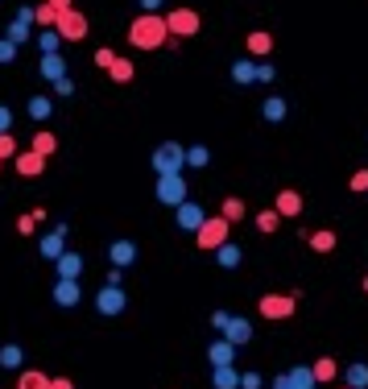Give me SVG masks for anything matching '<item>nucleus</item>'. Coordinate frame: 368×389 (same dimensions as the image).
<instances>
[{"mask_svg": "<svg viewBox=\"0 0 368 389\" xmlns=\"http://www.w3.org/2000/svg\"><path fill=\"white\" fill-rule=\"evenodd\" d=\"M166 17L162 13H141V17H133L128 25V46L133 50H162L166 46Z\"/></svg>", "mask_w": 368, "mask_h": 389, "instance_id": "1", "label": "nucleus"}, {"mask_svg": "<svg viewBox=\"0 0 368 389\" xmlns=\"http://www.w3.org/2000/svg\"><path fill=\"white\" fill-rule=\"evenodd\" d=\"M228 236H232V224H228L223 216H211V219H203V224H199L195 248H199V253H216Z\"/></svg>", "mask_w": 368, "mask_h": 389, "instance_id": "2", "label": "nucleus"}, {"mask_svg": "<svg viewBox=\"0 0 368 389\" xmlns=\"http://www.w3.org/2000/svg\"><path fill=\"white\" fill-rule=\"evenodd\" d=\"M199 29H203V17H199L195 9L182 4V9H170V13H166V33L178 38V42H182V38H195Z\"/></svg>", "mask_w": 368, "mask_h": 389, "instance_id": "3", "label": "nucleus"}, {"mask_svg": "<svg viewBox=\"0 0 368 389\" xmlns=\"http://www.w3.org/2000/svg\"><path fill=\"white\" fill-rule=\"evenodd\" d=\"M182 166H186V146L162 141V146L153 149V170H157V178L162 174H182Z\"/></svg>", "mask_w": 368, "mask_h": 389, "instance_id": "4", "label": "nucleus"}, {"mask_svg": "<svg viewBox=\"0 0 368 389\" xmlns=\"http://www.w3.org/2000/svg\"><path fill=\"white\" fill-rule=\"evenodd\" d=\"M257 311H261V319H269V323H277V319H290L298 311V294H261V302H257Z\"/></svg>", "mask_w": 368, "mask_h": 389, "instance_id": "5", "label": "nucleus"}, {"mask_svg": "<svg viewBox=\"0 0 368 389\" xmlns=\"http://www.w3.org/2000/svg\"><path fill=\"white\" fill-rule=\"evenodd\" d=\"M54 33H58L62 42H83V38L91 33V21H87L79 9H71V13H58V21H54Z\"/></svg>", "mask_w": 368, "mask_h": 389, "instance_id": "6", "label": "nucleus"}, {"mask_svg": "<svg viewBox=\"0 0 368 389\" xmlns=\"http://www.w3.org/2000/svg\"><path fill=\"white\" fill-rule=\"evenodd\" d=\"M153 191H157V203H166V207H178V203H186V199H191V191H186V178H182V174H162Z\"/></svg>", "mask_w": 368, "mask_h": 389, "instance_id": "7", "label": "nucleus"}, {"mask_svg": "<svg viewBox=\"0 0 368 389\" xmlns=\"http://www.w3.org/2000/svg\"><path fill=\"white\" fill-rule=\"evenodd\" d=\"M124 307H128V294H124V286H104V290L96 294V311L104 319L124 315Z\"/></svg>", "mask_w": 368, "mask_h": 389, "instance_id": "8", "label": "nucleus"}, {"mask_svg": "<svg viewBox=\"0 0 368 389\" xmlns=\"http://www.w3.org/2000/svg\"><path fill=\"white\" fill-rule=\"evenodd\" d=\"M203 219H207V212L199 207L195 199H186V203H178V207H174V228H178V232H191V236H195Z\"/></svg>", "mask_w": 368, "mask_h": 389, "instance_id": "9", "label": "nucleus"}, {"mask_svg": "<svg viewBox=\"0 0 368 389\" xmlns=\"http://www.w3.org/2000/svg\"><path fill=\"white\" fill-rule=\"evenodd\" d=\"M67 236H71V228L67 224H54L46 236H42V244H38V253L46 257V261H58L62 253H67Z\"/></svg>", "mask_w": 368, "mask_h": 389, "instance_id": "10", "label": "nucleus"}, {"mask_svg": "<svg viewBox=\"0 0 368 389\" xmlns=\"http://www.w3.org/2000/svg\"><path fill=\"white\" fill-rule=\"evenodd\" d=\"M220 340H228L232 348H240V344H248V340H252V323H248L245 315H232L228 323H223Z\"/></svg>", "mask_w": 368, "mask_h": 389, "instance_id": "11", "label": "nucleus"}, {"mask_svg": "<svg viewBox=\"0 0 368 389\" xmlns=\"http://www.w3.org/2000/svg\"><path fill=\"white\" fill-rule=\"evenodd\" d=\"M13 170L21 174V178H42V174H46V158H38L33 149H21V153L13 158Z\"/></svg>", "mask_w": 368, "mask_h": 389, "instance_id": "12", "label": "nucleus"}, {"mask_svg": "<svg viewBox=\"0 0 368 389\" xmlns=\"http://www.w3.org/2000/svg\"><path fill=\"white\" fill-rule=\"evenodd\" d=\"M54 302H58L62 311L79 307V302H83V286H79V282H71V278H58V286H54Z\"/></svg>", "mask_w": 368, "mask_h": 389, "instance_id": "13", "label": "nucleus"}, {"mask_svg": "<svg viewBox=\"0 0 368 389\" xmlns=\"http://www.w3.org/2000/svg\"><path fill=\"white\" fill-rule=\"evenodd\" d=\"M273 212L281 219H298L302 216V194L294 187H286V191H277V203H273Z\"/></svg>", "mask_w": 368, "mask_h": 389, "instance_id": "14", "label": "nucleus"}, {"mask_svg": "<svg viewBox=\"0 0 368 389\" xmlns=\"http://www.w3.org/2000/svg\"><path fill=\"white\" fill-rule=\"evenodd\" d=\"M108 261H112L116 269H128L133 261H137V244L133 241H112L108 244Z\"/></svg>", "mask_w": 368, "mask_h": 389, "instance_id": "15", "label": "nucleus"}, {"mask_svg": "<svg viewBox=\"0 0 368 389\" xmlns=\"http://www.w3.org/2000/svg\"><path fill=\"white\" fill-rule=\"evenodd\" d=\"M38 71H42L46 83H58V79H67V58H62V54H42Z\"/></svg>", "mask_w": 368, "mask_h": 389, "instance_id": "16", "label": "nucleus"}, {"mask_svg": "<svg viewBox=\"0 0 368 389\" xmlns=\"http://www.w3.org/2000/svg\"><path fill=\"white\" fill-rule=\"evenodd\" d=\"M311 373H315V385H331V381H340V361L335 356H319L311 365Z\"/></svg>", "mask_w": 368, "mask_h": 389, "instance_id": "17", "label": "nucleus"}, {"mask_svg": "<svg viewBox=\"0 0 368 389\" xmlns=\"http://www.w3.org/2000/svg\"><path fill=\"white\" fill-rule=\"evenodd\" d=\"M240 261H245V248H240V244L223 241L220 248H216V265H220V269H236Z\"/></svg>", "mask_w": 368, "mask_h": 389, "instance_id": "18", "label": "nucleus"}, {"mask_svg": "<svg viewBox=\"0 0 368 389\" xmlns=\"http://www.w3.org/2000/svg\"><path fill=\"white\" fill-rule=\"evenodd\" d=\"M54 265H58V278H71V282H79V278H83V253H62Z\"/></svg>", "mask_w": 368, "mask_h": 389, "instance_id": "19", "label": "nucleus"}, {"mask_svg": "<svg viewBox=\"0 0 368 389\" xmlns=\"http://www.w3.org/2000/svg\"><path fill=\"white\" fill-rule=\"evenodd\" d=\"M207 361H211V368H223L236 361V348L228 340H211V348H207Z\"/></svg>", "mask_w": 368, "mask_h": 389, "instance_id": "20", "label": "nucleus"}, {"mask_svg": "<svg viewBox=\"0 0 368 389\" xmlns=\"http://www.w3.org/2000/svg\"><path fill=\"white\" fill-rule=\"evenodd\" d=\"M344 385L347 389H368V365L364 361H352V365L344 368Z\"/></svg>", "mask_w": 368, "mask_h": 389, "instance_id": "21", "label": "nucleus"}, {"mask_svg": "<svg viewBox=\"0 0 368 389\" xmlns=\"http://www.w3.org/2000/svg\"><path fill=\"white\" fill-rule=\"evenodd\" d=\"M33 153H38V158H54V149H58V137H54V133H50V128H38V133H33Z\"/></svg>", "mask_w": 368, "mask_h": 389, "instance_id": "22", "label": "nucleus"}, {"mask_svg": "<svg viewBox=\"0 0 368 389\" xmlns=\"http://www.w3.org/2000/svg\"><path fill=\"white\" fill-rule=\"evenodd\" d=\"M306 244H311L315 253H331V248L340 244V236H335L331 228H319V232H306Z\"/></svg>", "mask_w": 368, "mask_h": 389, "instance_id": "23", "label": "nucleus"}, {"mask_svg": "<svg viewBox=\"0 0 368 389\" xmlns=\"http://www.w3.org/2000/svg\"><path fill=\"white\" fill-rule=\"evenodd\" d=\"M269 50H273V33H265V29H252L248 33V54L252 58H265Z\"/></svg>", "mask_w": 368, "mask_h": 389, "instance_id": "24", "label": "nucleus"}, {"mask_svg": "<svg viewBox=\"0 0 368 389\" xmlns=\"http://www.w3.org/2000/svg\"><path fill=\"white\" fill-rule=\"evenodd\" d=\"M25 112H29V121L42 124V121H50V116H54V99H50V96H33Z\"/></svg>", "mask_w": 368, "mask_h": 389, "instance_id": "25", "label": "nucleus"}, {"mask_svg": "<svg viewBox=\"0 0 368 389\" xmlns=\"http://www.w3.org/2000/svg\"><path fill=\"white\" fill-rule=\"evenodd\" d=\"M286 112H290V108H286V99L281 96H269L265 104H261V116H265L269 124H281L286 121Z\"/></svg>", "mask_w": 368, "mask_h": 389, "instance_id": "26", "label": "nucleus"}, {"mask_svg": "<svg viewBox=\"0 0 368 389\" xmlns=\"http://www.w3.org/2000/svg\"><path fill=\"white\" fill-rule=\"evenodd\" d=\"M211 385H216V389H240V373H236L232 365L211 368Z\"/></svg>", "mask_w": 368, "mask_h": 389, "instance_id": "27", "label": "nucleus"}, {"mask_svg": "<svg viewBox=\"0 0 368 389\" xmlns=\"http://www.w3.org/2000/svg\"><path fill=\"white\" fill-rule=\"evenodd\" d=\"M286 381H290V389H319L315 385V373H311V365H298L286 373Z\"/></svg>", "mask_w": 368, "mask_h": 389, "instance_id": "28", "label": "nucleus"}, {"mask_svg": "<svg viewBox=\"0 0 368 389\" xmlns=\"http://www.w3.org/2000/svg\"><path fill=\"white\" fill-rule=\"evenodd\" d=\"M17 389H50V377L42 368H21V377H17Z\"/></svg>", "mask_w": 368, "mask_h": 389, "instance_id": "29", "label": "nucleus"}, {"mask_svg": "<svg viewBox=\"0 0 368 389\" xmlns=\"http://www.w3.org/2000/svg\"><path fill=\"white\" fill-rule=\"evenodd\" d=\"M0 368H25L21 344H0Z\"/></svg>", "mask_w": 368, "mask_h": 389, "instance_id": "30", "label": "nucleus"}, {"mask_svg": "<svg viewBox=\"0 0 368 389\" xmlns=\"http://www.w3.org/2000/svg\"><path fill=\"white\" fill-rule=\"evenodd\" d=\"M232 83H257V62H248V58H240V62H232Z\"/></svg>", "mask_w": 368, "mask_h": 389, "instance_id": "31", "label": "nucleus"}, {"mask_svg": "<svg viewBox=\"0 0 368 389\" xmlns=\"http://www.w3.org/2000/svg\"><path fill=\"white\" fill-rule=\"evenodd\" d=\"M220 216L228 219V224H240V219H245V199L228 194V199H223V207H220Z\"/></svg>", "mask_w": 368, "mask_h": 389, "instance_id": "32", "label": "nucleus"}, {"mask_svg": "<svg viewBox=\"0 0 368 389\" xmlns=\"http://www.w3.org/2000/svg\"><path fill=\"white\" fill-rule=\"evenodd\" d=\"M108 75H112V83H133V62H128V58H121V54H116V62H112V67H108Z\"/></svg>", "mask_w": 368, "mask_h": 389, "instance_id": "33", "label": "nucleus"}, {"mask_svg": "<svg viewBox=\"0 0 368 389\" xmlns=\"http://www.w3.org/2000/svg\"><path fill=\"white\" fill-rule=\"evenodd\" d=\"M281 228V216L273 212V207H265V212H257V232H265V236H273Z\"/></svg>", "mask_w": 368, "mask_h": 389, "instance_id": "34", "label": "nucleus"}, {"mask_svg": "<svg viewBox=\"0 0 368 389\" xmlns=\"http://www.w3.org/2000/svg\"><path fill=\"white\" fill-rule=\"evenodd\" d=\"M4 38H9L13 46L29 42V21H9V25H4Z\"/></svg>", "mask_w": 368, "mask_h": 389, "instance_id": "35", "label": "nucleus"}, {"mask_svg": "<svg viewBox=\"0 0 368 389\" xmlns=\"http://www.w3.org/2000/svg\"><path fill=\"white\" fill-rule=\"evenodd\" d=\"M207 162H211V149H207V146H191V149H186V166H195V170H203Z\"/></svg>", "mask_w": 368, "mask_h": 389, "instance_id": "36", "label": "nucleus"}, {"mask_svg": "<svg viewBox=\"0 0 368 389\" xmlns=\"http://www.w3.org/2000/svg\"><path fill=\"white\" fill-rule=\"evenodd\" d=\"M58 46H62V38H58L54 29H42V33H38V50H42V54H58Z\"/></svg>", "mask_w": 368, "mask_h": 389, "instance_id": "37", "label": "nucleus"}, {"mask_svg": "<svg viewBox=\"0 0 368 389\" xmlns=\"http://www.w3.org/2000/svg\"><path fill=\"white\" fill-rule=\"evenodd\" d=\"M54 21H58V13H54L50 4H38V9H33V25H42V29H54Z\"/></svg>", "mask_w": 368, "mask_h": 389, "instance_id": "38", "label": "nucleus"}, {"mask_svg": "<svg viewBox=\"0 0 368 389\" xmlns=\"http://www.w3.org/2000/svg\"><path fill=\"white\" fill-rule=\"evenodd\" d=\"M21 146H17V137L13 133H0V162H9V158H17Z\"/></svg>", "mask_w": 368, "mask_h": 389, "instance_id": "39", "label": "nucleus"}, {"mask_svg": "<svg viewBox=\"0 0 368 389\" xmlns=\"http://www.w3.org/2000/svg\"><path fill=\"white\" fill-rule=\"evenodd\" d=\"M112 62H116V54H112L108 46H99V50H96V67H99V71H108Z\"/></svg>", "mask_w": 368, "mask_h": 389, "instance_id": "40", "label": "nucleus"}, {"mask_svg": "<svg viewBox=\"0 0 368 389\" xmlns=\"http://www.w3.org/2000/svg\"><path fill=\"white\" fill-rule=\"evenodd\" d=\"M0 62H17V46L9 38H0Z\"/></svg>", "mask_w": 368, "mask_h": 389, "instance_id": "41", "label": "nucleus"}, {"mask_svg": "<svg viewBox=\"0 0 368 389\" xmlns=\"http://www.w3.org/2000/svg\"><path fill=\"white\" fill-rule=\"evenodd\" d=\"M121 282H124V269L108 265V273H104V286H121Z\"/></svg>", "mask_w": 368, "mask_h": 389, "instance_id": "42", "label": "nucleus"}, {"mask_svg": "<svg viewBox=\"0 0 368 389\" xmlns=\"http://www.w3.org/2000/svg\"><path fill=\"white\" fill-rule=\"evenodd\" d=\"M273 75L277 71H273L269 62H257V83H273Z\"/></svg>", "mask_w": 368, "mask_h": 389, "instance_id": "43", "label": "nucleus"}, {"mask_svg": "<svg viewBox=\"0 0 368 389\" xmlns=\"http://www.w3.org/2000/svg\"><path fill=\"white\" fill-rule=\"evenodd\" d=\"M240 389H261V373H240Z\"/></svg>", "mask_w": 368, "mask_h": 389, "instance_id": "44", "label": "nucleus"}, {"mask_svg": "<svg viewBox=\"0 0 368 389\" xmlns=\"http://www.w3.org/2000/svg\"><path fill=\"white\" fill-rule=\"evenodd\" d=\"M54 96H74V83H71V75H67V79H58V83H54Z\"/></svg>", "mask_w": 368, "mask_h": 389, "instance_id": "45", "label": "nucleus"}, {"mask_svg": "<svg viewBox=\"0 0 368 389\" xmlns=\"http://www.w3.org/2000/svg\"><path fill=\"white\" fill-rule=\"evenodd\" d=\"M0 133H13V108L0 104Z\"/></svg>", "mask_w": 368, "mask_h": 389, "instance_id": "46", "label": "nucleus"}, {"mask_svg": "<svg viewBox=\"0 0 368 389\" xmlns=\"http://www.w3.org/2000/svg\"><path fill=\"white\" fill-rule=\"evenodd\" d=\"M352 191H368V170H356V174H352Z\"/></svg>", "mask_w": 368, "mask_h": 389, "instance_id": "47", "label": "nucleus"}, {"mask_svg": "<svg viewBox=\"0 0 368 389\" xmlns=\"http://www.w3.org/2000/svg\"><path fill=\"white\" fill-rule=\"evenodd\" d=\"M17 232H21V236H33V216H21V219H17Z\"/></svg>", "mask_w": 368, "mask_h": 389, "instance_id": "48", "label": "nucleus"}, {"mask_svg": "<svg viewBox=\"0 0 368 389\" xmlns=\"http://www.w3.org/2000/svg\"><path fill=\"white\" fill-rule=\"evenodd\" d=\"M50 9H54V13H71L74 9V0H46Z\"/></svg>", "mask_w": 368, "mask_h": 389, "instance_id": "49", "label": "nucleus"}, {"mask_svg": "<svg viewBox=\"0 0 368 389\" xmlns=\"http://www.w3.org/2000/svg\"><path fill=\"white\" fill-rule=\"evenodd\" d=\"M228 319H232L228 311H211V327H216V332H223V323H228Z\"/></svg>", "mask_w": 368, "mask_h": 389, "instance_id": "50", "label": "nucleus"}, {"mask_svg": "<svg viewBox=\"0 0 368 389\" xmlns=\"http://www.w3.org/2000/svg\"><path fill=\"white\" fill-rule=\"evenodd\" d=\"M50 389H74L71 377H50Z\"/></svg>", "mask_w": 368, "mask_h": 389, "instance_id": "51", "label": "nucleus"}, {"mask_svg": "<svg viewBox=\"0 0 368 389\" xmlns=\"http://www.w3.org/2000/svg\"><path fill=\"white\" fill-rule=\"evenodd\" d=\"M137 4H141V13H157V9H162L166 0H137Z\"/></svg>", "mask_w": 368, "mask_h": 389, "instance_id": "52", "label": "nucleus"}, {"mask_svg": "<svg viewBox=\"0 0 368 389\" xmlns=\"http://www.w3.org/2000/svg\"><path fill=\"white\" fill-rule=\"evenodd\" d=\"M17 21H29V25H33V9H29V4H21V9H17Z\"/></svg>", "mask_w": 368, "mask_h": 389, "instance_id": "53", "label": "nucleus"}, {"mask_svg": "<svg viewBox=\"0 0 368 389\" xmlns=\"http://www.w3.org/2000/svg\"><path fill=\"white\" fill-rule=\"evenodd\" d=\"M273 389H290V381H286V377H277V381H273Z\"/></svg>", "mask_w": 368, "mask_h": 389, "instance_id": "54", "label": "nucleus"}, {"mask_svg": "<svg viewBox=\"0 0 368 389\" xmlns=\"http://www.w3.org/2000/svg\"><path fill=\"white\" fill-rule=\"evenodd\" d=\"M364 290H368V278H364Z\"/></svg>", "mask_w": 368, "mask_h": 389, "instance_id": "55", "label": "nucleus"}, {"mask_svg": "<svg viewBox=\"0 0 368 389\" xmlns=\"http://www.w3.org/2000/svg\"><path fill=\"white\" fill-rule=\"evenodd\" d=\"M0 170H4V162H0Z\"/></svg>", "mask_w": 368, "mask_h": 389, "instance_id": "56", "label": "nucleus"}, {"mask_svg": "<svg viewBox=\"0 0 368 389\" xmlns=\"http://www.w3.org/2000/svg\"><path fill=\"white\" fill-rule=\"evenodd\" d=\"M340 389H347V385H340Z\"/></svg>", "mask_w": 368, "mask_h": 389, "instance_id": "57", "label": "nucleus"}]
</instances>
